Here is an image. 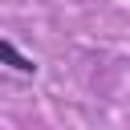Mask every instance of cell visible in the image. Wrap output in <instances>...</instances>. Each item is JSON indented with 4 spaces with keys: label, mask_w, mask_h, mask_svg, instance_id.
Returning <instances> with one entry per match:
<instances>
[{
    "label": "cell",
    "mask_w": 130,
    "mask_h": 130,
    "mask_svg": "<svg viewBox=\"0 0 130 130\" xmlns=\"http://www.w3.org/2000/svg\"><path fill=\"white\" fill-rule=\"evenodd\" d=\"M0 57H8V61H12V69H20V73H32V69H37V65H32L24 53H16L8 41H0Z\"/></svg>",
    "instance_id": "1"
}]
</instances>
